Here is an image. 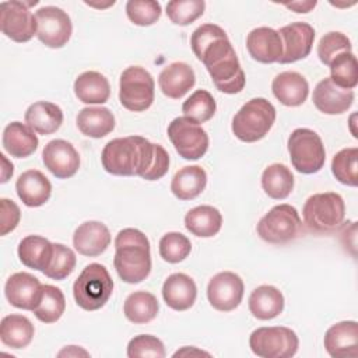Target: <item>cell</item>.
I'll list each match as a JSON object with an SVG mask.
<instances>
[{"mask_svg":"<svg viewBox=\"0 0 358 358\" xmlns=\"http://www.w3.org/2000/svg\"><path fill=\"white\" fill-rule=\"evenodd\" d=\"M284 309V295L273 285H260L249 296V310L259 320L277 317Z\"/></svg>","mask_w":358,"mask_h":358,"instance_id":"cell-29","label":"cell"},{"mask_svg":"<svg viewBox=\"0 0 358 358\" xmlns=\"http://www.w3.org/2000/svg\"><path fill=\"white\" fill-rule=\"evenodd\" d=\"M302 215L309 231L315 234H329L343 224L345 204L338 193H316L305 201Z\"/></svg>","mask_w":358,"mask_h":358,"instance_id":"cell-6","label":"cell"},{"mask_svg":"<svg viewBox=\"0 0 358 358\" xmlns=\"http://www.w3.org/2000/svg\"><path fill=\"white\" fill-rule=\"evenodd\" d=\"M25 123L35 133L48 136L57 131L63 123V110L53 102L38 101L28 106Z\"/></svg>","mask_w":358,"mask_h":358,"instance_id":"cell-26","label":"cell"},{"mask_svg":"<svg viewBox=\"0 0 358 358\" xmlns=\"http://www.w3.org/2000/svg\"><path fill=\"white\" fill-rule=\"evenodd\" d=\"M74 94L83 103H105L110 96V85L103 74L84 71L74 81Z\"/></svg>","mask_w":358,"mask_h":358,"instance_id":"cell-30","label":"cell"},{"mask_svg":"<svg viewBox=\"0 0 358 358\" xmlns=\"http://www.w3.org/2000/svg\"><path fill=\"white\" fill-rule=\"evenodd\" d=\"M186 229L199 238H211L222 227V215L213 206H197L185 215Z\"/></svg>","mask_w":358,"mask_h":358,"instance_id":"cell-33","label":"cell"},{"mask_svg":"<svg viewBox=\"0 0 358 358\" xmlns=\"http://www.w3.org/2000/svg\"><path fill=\"white\" fill-rule=\"evenodd\" d=\"M162 298L171 309L178 312L187 310L197 298L196 282L185 273H173L164 281Z\"/></svg>","mask_w":358,"mask_h":358,"instance_id":"cell-22","label":"cell"},{"mask_svg":"<svg viewBox=\"0 0 358 358\" xmlns=\"http://www.w3.org/2000/svg\"><path fill=\"white\" fill-rule=\"evenodd\" d=\"M20 262L34 270L45 271L53 256V243L39 235H28L18 243Z\"/></svg>","mask_w":358,"mask_h":358,"instance_id":"cell-28","label":"cell"},{"mask_svg":"<svg viewBox=\"0 0 358 358\" xmlns=\"http://www.w3.org/2000/svg\"><path fill=\"white\" fill-rule=\"evenodd\" d=\"M168 169H169V155L161 144H157L154 162H152L151 168L147 171V173L143 175V179L158 180L168 172Z\"/></svg>","mask_w":358,"mask_h":358,"instance_id":"cell-49","label":"cell"},{"mask_svg":"<svg viewBox=\"0 0 358 358\" xmlns=\"http://www.w3.org/2000/svg\"><path fill=\"white\" fill-rule=\"evenodd\" d=\"M302 229V221L298 210L291 204L274 206L257 222V235L268 243H287L298 238Z\"/></svg>","mask_w":358,"mask_h":358,"instance_id":"cell-8","label":"cell"},{"mask_svg":"<svg viewBox=\"0 0 358 358\" xmlns=\"http://www.w3.org/2000/svg\"><path fill=\"white\" fill-rule=\"evenodd\" d=\"M217 110V103L213 95L206 90H196L182 105V112L186 117L200 123L208 122Z\"/></svg>","mask_w":358,"mask_h":358,"instance_id":"cell-40","label":"cell"},{"mask_svg":"<svg viewBox=\"0 0 358 358\" xmlns=\"http://www.w3.org/2000/svg\"><path fill=\"white\" fill-rule=\"evenodd\" d=\"M312 101L316 109L324 115H341L351 108L354 91L341 88L330 77H326L315 87Z\"/></svg>","mask_w":358,"mask_h":358,"instance_id":"cell-19","label":"cell"},{"mask_svg":"<svg viewBox=\"0 0 358 358\" xmlns=\"http://www.w3.org/2000/svg\"><path fill=\"white\" fill-rule=\"evenodd\" d=\"M15 190L27 207H41L49 200L52 185L41 171L28 169L18 176Z\"/></svg>","mask_w":358,"mask_h":358,"instance_id":"cell-24","label":"cell"},{"mask_svg":"<svg viewBox=\"0 0 358 358\" xmlns=\"http://www.w3.org/2000/svg\"><path fill=\"white\" fill-rule=\"evenodd\" d=\"M110 232L108 227L99 221H85L74 231V249L88 257H95L103 253L110 245Z\"/></svg>","mask_w":358,"mask_h":358,"instance_id":"cell-21","label":"cell"},{"mask_svg":"<svg viewBox=\"0 0 358 358\" xmlns=\"http://www.w3.org/2000/svg\"><path fill=\"white\" fill-rule=\"evenodd\" d=\"M36 18V36L38 39L52 49L63 48L73 34V24L66 11L55 6L41 7L35 13Z\"/></svg>","mask_w":358,"mask_h":358,"instance_id":"cell-13","label":"cell"},{"mask_svg":"<svg viewBox=\"0 0 358 358\" xmlns=\"http://www.w3.org/2000/svg\"><path fill=\"white\" fill-rule=\"evenodd\" d=\"M298 345L296 333L284 326L259 327L249 337L252 352L260 358H289L296 354Z\"/></svg>","mask_w":358,"mask_h":358,"instance_id":"cell-10","label":"cell"},{"mask_svg":"<svg viewBox=\"0 0 358 358\" xmlns=\"http://www.w3.org/2000/svg\"><path fill=\"white\" fill-rule=\"evenodd\" d=\"M323 344L333 358L358 357V323L355 320H344L333 324L324 333Z\"/></svg>","mask_w":358,"mask_h":358,"instance_id":"cell-18","label":"cell"},{"mask_svg":"<svg viewBox=\"0 0 358 358\" xmlns=\"http://www.w3.org/2000/svg\"><path fill=\"white\" fill-rule=\"evenodd\" d=\"M316 1L313 0V1H294V3H287L285 4V7L287 8H289V10H292V11H295V13H303V14H306V13H309V11H312V8H315L316 7Z\"/></svg>","mask_w":358,"mask_h":358,"instance_id":"cell-50","label":"cell"},{"mask_svg":"<svg viewBox=\"0 0 358 358\" xmlns=\"http://www.w3.org/2000/svg\"><path fill=\"white\" fill-rule=\"evenodd\" d=\"M157 144L141 136L113 138L102 150L101 162L108 173L116 176H140L151 168Z\"/></svg>","mask_w":358,"mask_h":358,"instance_id":"cell-1","label":"cell"},{"mask_svg":"<svg viewBox=\"0 0 358 358\" xmlns=\"http://www.w3.org/2000/svg\"><path fill=\"white\" fill-rule=\"evenodd\" d=\"M85 4L91 6V7H101V8H105V7H109V6H113L115 1H109L108 4H94V3H90V1H85Z\"/></svg>","mask_w":358,"mask_h":358,"instance_id":"cell-54","label":"cell"},{"mask_svg":"<svg viewBox=\"0 0 358 358\" xmlns=\"http://www.w3.org/2000/svg\"><path fill=\"white\" fill-rule=\"evenodd\" d=\"M275 108L266 98L248 101L232 119V133L243 143H255L266 137L275 122Z\"/></svg>","mask_w":358,"mask_h":358,"instance_id":"cell-4","label":"cell"},{"mask_svg":"<svg viewBox=\"0 0 358 358\" xmlns=\"http://www.w3.org/2000/svg\"><path fill=\"white\" fill-rule=\"evenodd\" d=\"M193 69L183 62H175L162 69L158 76V85L162 94L171 99H180L194 85Z\"/></svg>","mask_w":358,"mask_h":358,"instance_id":"cell-23","label":"cell"},{"mask_svg":"<svg viewBox=\"0 0 358 358\" xmlns=\"http://www.w3.org/2000/svg\"><path fill=\"white\" fill-rule=\"evenodd\" d=\"M207 185V173L199 165H189L179 169L171 182V192L179 200H193L203 193Z\"/></svg>","mask_w":358,"mask_h":358,"instance_id":"cell-32","label":"cell"},{"mask_svg":"<svg viewBox=\"0 0 358 358\" xmlns=\"http://www.w3.org/2000/svg\"><path fill=\"white\" fill-rule=\"evenodd\" d=\"M166 134L176 152L185 159L196 161L208 150V134L197 122L186 116L175 117L169 123Z\"/></svg>","mask_w":358,"mask_h":358,"instance_id":"cell-11","label":"cell"},{"mask_svg":"<svg viewBox=\"0 0 358 358\" xmlns=\"http://www.w3.org/2000/svg\"><path fill=\"white\" fill-rule=\"evenodd\" d=\"M278 34L282 41V56L278 63H294L310 53L315 41V29L310 24L302 21L291 22L280 28Z\"/></svg>","mask_w":358,"mask_h":358,"instance_id":"cell-15","label":"cell"},{"mask_svg":"<svg viewBox=\"0 0 358 358\" xmlns=\"http://www.w3.org/2000/svg\"><path fill=\"white\" fill-rule=\"evenodd\" d=\"M288 152L292 166L305 175L319 172L326 161V151L320 136L306 127L295 129L288 137Z\"/></svg>","mask_w":358,"mask_h":358,"instance_id":"cell-7","label":"cell"},{"mask_svg":"<svg viewBox=\"0 0 358 358\" xmlns=\"http://www.w3.org/2000/svg\"><path fill=\"white\" fill-rule=\"evenodd\" d=\"M76 263V255L70 248L64 246L63 243H53V256L43 274L48 278L62 281L73 273Z\"/></svg>","mask_w":358,"mask_h":358,"instance_id":"cell-42","label":"cell"},{"mask_svg":"<svg viewBox=\"0 0 358 358\" xmlns=\"http://www.w3.org/2000/svg\"><path fill=\"white\" fill-rule=\"evenodd\" d=\"M64 309L66 299L60 288L50 284H45L42 298L32 312L35 317L42 323H55L63 316Z\"/></svg>","mask_w":358,"mask_h":358,"instance_id":"cell-37","label":"cell"},{"mask_svg":"<svg viewBox=\"0 0 358 358\" xmlns=\"http://www.w3.org/2000/svg\"><path fill=\"white\" fill-rule=\"evenodd\" d=\"M262 187L274 200L287 199L294 189V175L287 165L271 164L262 173Z\"/></svg>","mask_w":358,"mask_h":358,"instance_id":"cell-35","label":"cell"},{"mask_svg":"<svg viewBox=\"0 0 358 358\" xmlns=\"http://www.w3.org/2000/svg\"><path fill=\"white\" fill-rule=\"evenodd\" d=\"M204 0H172L166 4V15L176 25H189L203 15Z\"/></svg>","mask_w":358,"mask_h":358,"instance_id":"cell-41","label":"cell"},{"mask_svg":"<svg viewBox=\"0 0 358 358\" xmlns=\"http://www.w3.org/2000/svg\"><path fill=\"white\" fill-rule=\"evenodd\" d=\"M274 96L285 106H299L309 95L306 78L296 71H282L271 83Z\"/></svg>","mask_w":358,"mask_h":358,"instance_id":"cell-25","label":"cell"},{"mask_svg":"<svg viewBox=\"0 0 358 358\" xmlns=\"http://www.w3.org/2000/svg\"><path fill=\"white\" fill-rule=\"evenodd\" d=\"M161 4L154 0H129L126 3L127 18L138 27L155 24L161 17Z\"/></svg>","mask_w":358,"mask_h":358,"instance_id":"cell-44","label":"cell"},{"mask_svg":"<svg viewBox=\"0 0 358 358\" xmlns=\"http://www.w3.org/2000/svg\"><path fill=\"white\" fill-rule=\"evenodd\" d=\"M113 266L122 281L138 284L151 271V252L148 238L136 228L119 231L115 239Z\"/></svg>","mask_w":358,"mask_h":358,"instance_id":"cell-2","label":"cell"},{"mask_svg":"<svg viewBox=\"0 0 358 358\" xmlns=\"http://www.w3.org/2000/svg\"><path fill=\"white\" fill-rule=\"evenodd\" d=\"M129 358H164L165 347L164 343L151 334H138L133 337L127 344Z\"/></svg>","mask_w":358,"mask_h":358,"instance_id":"cell-46","label":"cell"},{"mask_svg":"<svg viewBox=\"0 0 358 358\" xmlns=\"http://www.w3.org/2000/svg\"><path fill=\"white\" fill-rule=\"evenodd\" d=\"M351 50H352L351 41L347 38V35L337 31L324 34L317 43V56L320 62L326 66H329L337 55L343 52H351Z\"/></svg>","mask_w":358,"mask_h":358,"instance_id":"cell-45","label":"cell"},{"mask_svg":"<svg viewBox=\"0 0 358 358\" xmlns=\"http://www.w3.org/2000/svg\"><path fill=\"white\" fill-rule=\"evenodd\" d=\"M243 281L232 271L215 274L207 285L210 305L220 312H231L239 306L243 298Z\"/></svg>","mask_w":358,"mask_h":358,"instance_id":"cell-14","label":"cell"},{"mask_svg":"<svg viewBox=\"0 0 358 358\" xmlns=\"http://www.w3.org/2000/svg\"><path fill=\"white\" fill-rule=\"evenodd\" d=\"M214 85L224 94H238L243 90L246 78L235 49L228 38L217 39L208 45L200 59Z\"/></svg>","mask_w":358,"mask_h":358,"instance_id":"cell-3","label":"cell"},{"mask_svg":"<svg viewBox=\"0 0 358 358\" xmlns=\"http://www.w3.org/2000/svg\"><path fill=\"white\" fill-rule=\"evenodd\" d=\"M77 127L87 137L102 138L115 129V116L103 106L83 108L77 115Z\"/></svg>","mask_w":358,"mask_h":358,"instance_id":"cell-31","label":"cell"},{"mask_svg":"<svg viewBox=\"0 0 358 358\" xmlns=\"http://www.w3.org/2000/svg\"><path fill=\"white\" fill-rule=\"evenodd\" d=\"M358 148L347 147L340 150L331 161V172L336 179L347 186L358 185Z\"/></svg>","mask_w":358,"mask_h":358,"instance_id":"cell-39","label":"cell"},{"mask_svg":"<svg viewBox=\"0 0 358 358\" xmlns=\"http://www.w3.org/2000/svg\"><path fill=\"white\" fill-rule=\"evenodd\" d=\"M59 357H63V355H67V357H78V355H84V357H88L90 354L85 351V350H81L78 348L77 345H69L67 348L62 350L59 354Z\"/></svg>","mask_w":358,"mask_h":358,"instance_id":"cell-53","label":"cell"},{"mask_svg":"<svg viewBox=\"0 0 358 358\" xmlns=\"http://www.w3.org/2000/svg\"><path fill=\"white\" fill-rule=\"evenodd\" d=\"M246 48L253 60L275 63L282 56V41L278 31L268 27L252 29L246 36Z\"/></svg>","mask_w":358,"mask_h":358,"instance_id":"cell-20","label":"cell"},{"mask_svg":"<svg viewBox=\"0 0 358 358\" xmlns=\"http://www.w3.org/2000/svg\"><path fill=\"white\" fill-rule=\"evenodd\" d=\"M199 357V355H207V357H210V354L208 352H206V351H201V350H197V348H194V347H183L182 350H178L175 354H173V357Z\"/></svg>","mask_w":358,"mask_h":358,"instance_id":"cell-52","label":"cell"},{"mask_svg":"<svg viewBox=\"0 0 358 358\" xmlns=\"http://www.w3.org/2000/svg\"><path fill=\"white\" fill-rule=\"evenodd\" d=\"M42 292L43 285L41 281L25 271L14 273L8 277L4 285L7 301L13 306L24 310H34L42 298Z\"/></svg>","mask_w":358,"mask_h":358,"instance_id":"cell-17","label":"cell"},{"mask_svg":"<svg viewBox=\"0 0 358 358\" xmlns=\"http://www.w3.org/2000/svg\"><path fill=\"white\" fill-rule=\"evenodd\" d=\"M42 161L45 168L57 179H69L80 168V154L71 143L62 138L52 140L45 145Z\"/></svg>","mask_w":358,"mask_h":358,"instance_id":"cell-16","label":"cell"},{"mask_svg":"<svg viewBox=\"0 0 358 358\" xmlns=\"http://www.w3.org/2000/svg\"><path fill=\"white\" fill-rule=\"evenodd\" d=\"M330 67L331 81L345 90H354L358 84V63L352 52H343L337 55Z\"/></svg>","mask_w":358,"mask_h":358,"instance_id":"cell-38","label":"cell"},{"mask_svg":"<svg viewBox=\"0 0 358 358\" xmlns=\"http://www.w3.org/2000/svg\"><path fill=\"white\" fill-rule=\"evenodd\" d=\"M192 252L189 238L180 232H166L159 239V255L168 263H179Z\"/></svg>","mask_w":358,"mask_h":358,"instance_id":"cell-43","label":"cell"},{"mask_svg":"<svg viewBox=\"0 0 358 358\" xmlns=\"http://www.w3.org/2000/svg\"><path fill=\"white\" fill-rule=\"evenodd\" d=\"M0 158H1V162H3V169H1V179L0 182L1 183H6L14 173V166L11 162H8V159L6 158L4 154H0Z\"/></svg>","mask_w":358,"mask_h":358,"instance_id":"cell-51","label":"cell"},{"mask_svg":"<svg viewBox=\"0 0 358 358\" xmlns=\"http://www.w3.org/2000/svg\"><path fill=\"white\" fill-rule=\"evenodd\" d=\"M158 301L147 291L131 292L123 305V313L127 320L134 324H144L154 320L158 315Z\"/></svg>","mask_w":358,"mask_h":358,"instance_id":"cell-36","label":"cell"},{"mask_svg":"<svg viewBox=\"0 0 358 358\" xmlns=\"http://www.w3.org/2000/svg\"><path fill=\"white\" fill-rule=\"evenodd\" d=\"M155 83L152 76L140 66H130L120 74L119 101L131 112H143L154 102Z\"/></svg>","mask_w":358,"mask_h":358,"instance_id":"cell-9","label":"cell"},{"mask_svg":"<svg viewBox=\"0 0 358 358\" xmlns=\"http://www.w3.org/2000/svg\"><path fill=\"white\" fill-rule=\"evenodd\" d=\"M1 143L11 157L27 158L36 151L39 140L29 126L21 122H11L4 127Z\"/></svg>","mask_w":358,"mask_h":358,"instance_id":"cell-27","label":"cell"},{"mask_svg":"<svg viewBox=\"0 0 358 358\" xmlns=\"http://www.w3.org/2000/svg\"><path fill=\"white\" fill-rule=\"evenodd\" d=\"M113 281L105 266L91 263L85 266L73 285L76 303L84 310H98L109 301Z\"/></svg>","mask_w":358,"mask_h":358,"instance_id":"cell-5","label":"cell"},{"mask_svg":"<svg viewBox=\"0 0 358 358\" xmlns=\"http://www.w3.org/2000/svg\"><path fill=\"white\" fill-rule=\"evenodd\" d=\"M21 220L20 207L10 199H0V235L14 231Z\"/></svg>","mask_w":358,"mask_h":358,"instance_id":"cell-48","label":"cell"},{"mask_svg":"<svg viewBox=\"0 0 358 358\" xmlns=\"http://www.w3.org/2000/svg\"><path fill=\"white\" fill-rule=\"evenodd\" d=\"M38 4V1H18L10 0L0 4V28L1 32L14 42L22 43L32 39L36 35V18L31 13L29 7Z\"/></svg>","mask_w":358,"mask_h":358,"instance_id":"cell-12","label":"cell"},{"mask_svg":"<svg viewBox=\"0 0 358 358\" xmlns=\"http://www.w3.org/2000/svg\"><path fill=\"white\" fill-rule=\"evenodd\" d=\"M34 333V324L22 315H8L1 319L0 338L1 343L10 348H25L32 341Z\"/></svg>","mask_w":358,"mask_h":358,"instance_id":"cell-34","label":"cell"},{"mask_svg":"<svg viewBox=\"0 0 358 358\" xmlns=\"http://www.w3.org/2000/svg\"><path fill=\"white\" fill-rule=\"evenodd\" d=\"M222 38H228L227 32L215 25V24H203L199 28H196L192 34L190 38V45H192V50L196 55L197 59H200L203 50L211 45L214 41L217 39H222Z\"/></svg>","mask_w":358,"mask_h":358,"instance_id":"cell-47","label":"cell"}]
</instances>
